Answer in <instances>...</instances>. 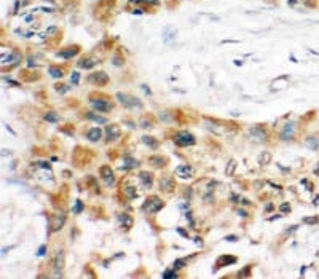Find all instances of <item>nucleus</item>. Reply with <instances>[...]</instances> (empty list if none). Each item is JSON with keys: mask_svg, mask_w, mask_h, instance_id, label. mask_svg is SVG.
<instances>
[{"mask_svg": "<svg viewBox=\"0 0 319 279\" xmlns=\"http://www.w3.org/2000/svg\"><path fill=\"white\" fill-rule=\"evenodd\" d=\"M298 2V0H289V5H295Z\"/></svg>", "mask_w": 319, "mask_h": 279, "instance_id": "680f3d73", "label": "nucleus"}, {"mask_svg": "<svg viewBox=\"0 0 319 279\" xmlns=\"http://www.w3.org/2000/svg\"><path fill=\"white\" fill-rule=\"evenodd\" d=\"M48 74H50L51 78H56V80H59V78L64 77V70H62V69H59V67H56V65H51V67L48 69Z\"/></svg>", "mask_w": 319, "mask_h": 279, "instance_id": "5701e85b", "label": "nucleus"}, {"mask_svg": "<svg viewBox=\"0 0 319 279\" xmlns=\"http://www.w3.org/2000/svg\"><path fill=\"white\" fill-rule=\"evenodd\" d=\"M117 99L118 102L126 107V108H142V102L139 97H134L131 94H126V93H117Z\"/></svg>", "mask_w": 319, "mask_h": 279, "instance_id": "f03ea898", "label": "nucleus"}, {"mask_svg": "<svg viewBox=\"0 0 319 279\" xmlns=\"http://www.w3.org/2000/svg\"><path fill=\"white\" fill-rule=\"evenodd\" d=\"M168 115H169L168 112H161L160 118H161V120H164V121H171V120H172V117H168Z\"/></svg>", "mask_w": 319, "mask_h": 279, "instance_id": "a18cd8bd", "label": "nucleus"}, {"mask_svg": "<svg viewBox=\"0 0 319 279\" xmlns=\"http://www.w3.org/2000/svg\"><path fill=\"white\" fill-rule=\"evenodd\" d=\"M86 118L91 120V121H94L96 124H104V123H107V118H105V117H99V115H96L94 112H88Z\"/></svg>", "mask_w": 319, "mask_h": 279, "instance_id": "a878e982", "label": "nucleus"}, {"mask_svg": "<svg viewBox=\"0 0 319 279\" xmlns=\"http://www.w3.org/2000/svg\"><path fill=\"white\" fill-rule=\"evenodd\" d=\"M142 2H145V0H129L131 5H139V3H142Z\"/></svg>", "mask_w": 319, "mask_h": 279, "instance_id": "603ef678", "label": "nucleus"}, {"mask_svg": "<svg viewBox=\"0 0 319 279\" xmlns=\"http://www.w3.org/2000/svg\"><path fill=\"white\" fill-rule=\"evenodd\" d=\"M21 53L19 51H13V56H11V61H10V65L11 67H18L21 64Z\"/></svg>", "mask_w": 319, "mask_h": 279, "instance_id": "c756f323", "label": "nucleus"}, {"mask_svg": "<svg viewBox=\"0 0 319 279\" xmlns=\"http://www.w3.org/2000/svg\"><path fill=\"white\" fill-rule=\"evenodd\" d=\"M99 172H101V177H102V180H104V184H105L107 187H114V184H115V176H114L112 167H110V166H101Z\"/></svg>", "mask_w": 319, "mask_h": 279, "instance_id": "6e6552de", "label": "nucleus"}, {"mask_svg": "<svg viewBox=\"0 0 319 279\" xmlns=\"http://www.w3.org/2000/svg\"><path fill=\"white\" fill-rule=\"evenodd\" d=\"M177 233H179L180 236H184V238H188V233L184 231V228H177Z\"/></svg>", "mask_w": 319, "mask_h": 279, "instance_id": "de8ad7c7", "label": "nucleus"}, {"mask_svg": "<svg viewBox=\"0 0 319 279\" xmlns=\"http://www.w3.org/2000/svg\"><path fill=\"white\" fill-rule=\"evenodd\" d=\"M193 174H195V171H193V167L190 164H179L176 167V176L179 179H184V180H188L193 177Z\"/></svg>", "mask_w": 319, "mask_h": 279, "instance_id": "9d476101", "label": "nucleus"}, {"mask_svg": "<svg viewBox=\"0 0 319 279\" xmlns=\"http://www.w3.org/2000/svg\"><path fill=\"white\" fill-rule=\"evenodd\" d=\"M32 11H43V13H53L54 8H46V7H40V8H34Z\"/></svg>", "mask_w": 319, "mask_h": 279, "instance_id": "ea45409f", "label": "nucleus"}, {"mask_svg": "<svg viewBox=\"0 0 319 279\" xmlns=\"http://www.w3.org/2000/svg\"><path fill=\"white\" fill-rule=\"evenodd\" d=\"M139 179H141V182L145 188H150L152 185H153V174L152 172H147V171H142L139 174Z\"/></svg>", "mask_w": 319, "mask_h": 279, "instance_id": "aec40b11", "label": "nucleus"}, {"mask_svg": "<svg viewBox=\"0 0 319 279\" xmlns=\"http://www.w3.org/2000/svg\"><path fill=\"white\" fill-rule=\"evenodd\" d=\"M317 217H305L303 219V223H317Z\"/></svg>", "mask_w": 319, "mask_h": 279, "instance_id": "a19ab883", "label": "nucleus"}, {"mask_svg": "<svg viewBox=\"0 0 319 279\" xmlns=\"http://www.w3.org/2000/svg\"><path fill=\"white\" fill-rule=\"evenodd\" d=\"M88 80L91 83H94L96 86H104V85L109 83V75L105 72H96V74H91L88 77Z\"/></svg>", "mask_w": 319, "mask_h": 279, "instance_id": "9b49d317", "label": "nucleus"}, {"mask_svg": "<svg viewBox=\"0 0 319 279\" xmlns=\"http://www.w3.org/2000/svg\"><path fill=\"white\" fill-rule=\"evenodd\" d=\"M70 77H72V85H77L78 80H80V74H78V72H72Z\"/></svg>", "mask_w": 319, "mask_h": 279, "instance_id": "79ce46f5", "label": "nucleus"}, {"mask_svg": "<svg viewBox=\"0 0 319 279\" xmlns=\"http://www.w3.org/2000/svg\"><path fill=\"white\" fill-rule=\"evenodd\" d=\"M233 64H234V65H238V67H241V65H243V62H241V61H233Z\"/></svg>", "mask_w": 319, "mask_h": 279, "instance_id": "13d9d810", "label": "nucleus"}, {"mask_svg": "<svg viewBox=\"0 0 319 279\" xmlns=\"http://www.w3.org/2000/svg\"><path fill=\"white\" fill-rule=\"evenodd\" d=\"M160 188L164 191V193H171L174 188H176V182H174V179L172 177H161L160 180Z\"/></svg>", "mask_w": 319, "mask_h": 279, "instance_id": "4468645a", "label": "nucleus"}, {"mask_svg": "<svg viewBox=\"0 0 319 279\" xmlns=\"http://www.w3.org/2000/svg\"><path fill=\"white\" fill-rule=\"evenodd\" d=\"M24 19H26V22H31V21L34 19V16H32V15H29V16H26Z\"/></svg>", "mask_w": 319, "mask_h": 279, "instance_id": "4d7b16f0", "label": "nucleus"}, {"mask_svg": "<svg viewBox=\"0 0 319 279\" xmlns=\"http://www.w3.org/2000/svg\"><path fill=\"white\" fill-rule=\"evenodd\" d=\"M72 211H74V214H80V212L83 211V203H81L80 200H77V201H75V206H74Z\"/></svg>", "mask_w": 319, "mask_h": 279, "instance_id": "c9c22d12", "label": "nucleus"}, {"mask_svg": "<svg viewBox=\"0 0 319 279\" xmlns=\"http://www.w3.org/2000/svg\"><path fill=\"white\" fill-rule=\"evenodd\" d=\"M139 124H141V128H144V129H150V128H153V121H152L150 118H141V121H139Z\"/></svg>", "mask_w": 319, "mask_h": 279, "instance_id": "473e14b6", "label": "nucleus"}, {"mask_svg": "<svg viewBox=\"0 0 319 279\" xmlns=\"http://www.w3.org/2000/svg\"><path fill=\"white\" fill-rule=\"evenodd\" d=\"M247 271H251V267H244V270H243V271H239V273H238V276H244Z\"/></svg>", "mask_w": 319, "mask_h": 279, "instance_id": "09e8293b", "label": "nucleus"}, {"mask_svg": "<svg viewBox=\"0 0 319 279\" xmlns=\"http://www.w3.org/2000/svg\"><path fill=\"white\" fill-rule=\"evenodd\" d=\"M101 137H102V129L99 126H93L86 132V139L89 142H98V141H101Z\"/></svg>", "mask_w": 319, "mask_h": 279, "instance_id": "a211bd4d", "label": "nucleus"}, {"mask_svg": "<svg viewBox=\"0 0 319 279\" xmlns=\"http://www.w3.org/2000/svg\"><path fill=\"white\" fill-rule=\"evenodd\" d=\"M163 206H164V203H163V200H160L158 196H148V198L145 200V203H144V211H145L147 214H150V215H153V214H157V212L161 211Z\"/></svg>", "mask_w": 319, "mask_h": 279, "instance_id": "20e7f679", "label": "nucleus"}, {"mask_svg": "<svg viewBox=\"0 0 319 279\" xmlns=\"http://www.w3.org/2000/svg\"><path fill=\"white\" fill-rule=\"evenodd\" d=\"M96 62H98V61H96L94 58H89V56H88V58H81V59L77 62V67H78V69H83V70H89V69H93V67L96 65Z\"/></svg>", "mask_w": 319, "mask_h": 279, "instance_id": "6ab92c4d", "label": "nucleus"}, {"mask_svg": "<svg viewBox=\"0 0 319 279\" xmlns=\"http://www.w3.org/2000/svg\"><path fill=\"white\" fill-rule=\"evenodd\" d=\"M89 105L94 112H102V113H107L114 108V104L110 102V99L104 96H96V97H91L89 99Z\"/></svg>", "mask_w": 319, "mask_h": 279, "instance_id": "f257e3e1", "label": "nucleus"}, {"mask_svg": "<svg viewBox=\"0 0 319 279\" xmlns=\"http://www.w3.org/2000/svg\"><path fill=\"white\" fill-rule=\"evenodd\" d=\"M137 166H139V161L134 160V158L129 156V155H124V156L121 158L120 169H121V171H129V169H136Z\"/></svg>", "mask_w": 319, "mask_h": 279, "instance_id": "f8f14e48", "label": "nucleus"}, {"mask_svg": "<svg viewBox=\"0 0 319 279\" xmlns=\"http://www.w3.org/2000/svg\"><path fill=\"white\" fill-rule=\"evenodd\" d=\"M185 265H187V262H185L184 258H177V260H174V265H172V268H176V270L179 271V270L185 268Z\"/></svg>", "mask_w": 319, "mask_h": 279, "instance_id": "f704fd0d", "label": "nucleus"}, {"mask_svg": "<svg viewBox=\"0 0 319 279\" xmlns=\"http://www.w3.org/2000/svg\"><path fill=\"white\" fill-rule=\"evenodd\" d=\"M305 144H307L308 148H313V150H317L319 144H317V139L316 137H308L307 141H305Z\"/></svg>", "mask_w": 319, "mask_h": 279, "instance_id": "2f4dec72", "label": "nucleus"}, {"mask_svg": "<svg viewBox=\"0 0 319 279\" xmlns=\"http://www.w3.org/2000/svg\"><path fill=\"white\" fill-rule=\"evenodd\" d=\"M177 270L176 268H171V270H168V271H164L163 273V277H177V273H176Z\"/></svg>", "mask_w": 319, "mask_h": 279, "instance_id": "e433bc0d", "label": "nucleus"}, {"mask_svg": "<svg viewBox=\"0 0 319 279\" xmlns=\"http://www.w3.org/2000/svg\"><path fill=\"white\" fill-rule=\"evenodd\" d=\"M295 132H297V123L295 121H287L284 126L281 128L279 139L283 142H290L295 137Z\"/></svg>", "mask_w": 319, "mask_h": 279, "instance_id": "39448f33", "label": "nucleus"}, {"mask_svg": "<svg viewBox=\"0 0 319 279\" xmlns=\"http://www.w3.org/2000/svg\"><path fill=\"white\" fill-rule=\"evenodd\" d=\"M133 13L139 16V15H144V10H141V8H136V10H133Z\"/></svg>", "mask_w": 319, "mask_h": 279, "instance_id": "3c124183", "label": "nucleus"}, {"mask_svg": "<svg viewBox=\"0 0 319 279\" xmlns=\"http://www.w3.org/2000/svg\"><path fill=\"white\" fill-rule=\"evenodd\" d=\"M176 31H172L171 27H168V29H164V32H163V38H164V43L166 45H171V43H174V40H176Z\"/></svg>", "mask_w": 319, "mask_h": 279, "instance_id": "412c9836", "label": "nucleus"}, {"mask_svg": "<svg viewBox=\"0 0 319 279\" xmlns=\"http://www.w3.org/2000/svg\"><path fill=\"white\" fill-rule=\"evenodd\" d=\"M118 223H120V227L124 230V231H128L131 230V227L134 225V220L129 214H120L118 215Z\"/></svg>", "mask_w": 319, "mask_h": 279, "instance_id": "f3484780", "label": "nucleus"}, {"mask_svg": "<svg viewBox=\"0 0 319 279\" xmlns=\"http://www.w3.org/2000/svg\"><path fill=\"white\" fill-rule=\"evenodd\" d=\"M236 161L234 160H230L228 161V166H227V169H225V174L227 176H233V172H234V169H236Z\"/></svg>", "mask_w": 319, "mask_h": 279, "instance_id": "72a5a7b5", "label": "nucleus"}, {"mask_svg": "<svg viewBox=\"0 0 319 279\" xmlns=\"http://www.w3.org/2000/svg\"><path fill=\"white\" fill-rule=\"evenodd\" d=\"M53 268H54V271H56L54 276H58V277L62 276V270L65 268V255H64L62 249L58 250L56 255H54V258H53Z\"/></svg>", "mask_w": 319, "mask_h": 279, "instance_id": "423d86ee", "label": "nucleus"}, {"mask_svg": "<svg viewBox=\"0 0 319 279\" xmlns=\"http://www.w3.org/2000/svg\"><path fill=\"white\" fill-rule=\"evenodd\" d=\"M231 263H236V257H233V255H224V257H220L215 263V268H219L220 265H224V267H227V265H231Z\"/></svg>", "mask_w": 319, "mask_h": 279, "instance_id": "4be33fe9", "label": "nucleus"}, {"mask_svg": "<svg viewBox=\"0 0 319 279\" xmlns=\"http://www.w3.org/2000/svg\"><path fill=\"white\" fill-rule=\"evenodd\" d=\"M147 3H150L152 7H158L160 5V0H145Z\"/></svg>", "mask_w": 319, "mask_h": 279, "instance_id": "49530a36", "label": "nucleus"}, {"mask_svg": "<svg viewBox=\"0 0 319 279\" xmlns=\"http://www.w3.org/2000/svg\"><path fill=\"white\" fill-rule=\"evenodd\" d=\"M142 142H144L147 147H150V148H158V147H160V142L157 141L155 137H152V136H144V137H142Z\"/></svg>", "mask_w": 319, "mask_h": 279, "instance_id": "b1692460", "label": "nucleus"}, {"mask_svg": "<svg viewBox=\"0 0 319 279\" xmlns=\"http://www.w3.org/2000/svg\"><path fill=\"white\" fill-rule=\"evenodd\" d=\"M238 214H239V215H243V217H247V214H246L244 211H239V209H238Z\"/></svg>", "mask_w": 319, "mask_h": 279, "instance_id": "bf43d9fd", "label": "nucleus"}, {"mask_svg": "<svg viewBox=\"0 0 319 279\" xmlns=\"http://www.w3.org/2000/svg\"><path fill=\"white\" fill-rule=\"evenodd\" d=\"M37 255H38V257H43V255H46V246H45V244L38 247V250H37Z\"/></svg>", "mask_w": 319, "mask_h": 279, "instance_id": "58836bf2", "label": "nucleus"}, {"mask_svg": "<svg viewBox=\"0 0 319 279\" xmlns=\"http://www.w3.org/2000/svg\"><path fill=\"white\" fill-rule=\"evenodd\" d=\"M249 137L254 142H267L268 141V132L263 126H254L249 131Z\"/></svg>", "mask_w": 319, "mask_h": 279, "instance_id": "0eeeda50", "label": "nucleus"}, {"mask_svg": "<svg viewBox=\"0 0 319 279\" xmlns=\"http://www.w3.org/2000/svg\"><path fill=\"white\" fill-rule=\"evenodd\" d=\"M78 53H80V46L74 45V46H69V48L56 53V56L58 58H62V59H70V58H74V56H77Z\"/></svg>", "mask_w": 319, "mask_h": 279, "instance_id": "ddd939ff", "label": "nucleus"}, {"mask_svg": "<svg viewBox=\"0 0 319 279\" xmlns=\"http://www.w3.org/2000/svg\"><path fill=\"white\" fill-rule=\"evenodd\" d=\"M11 56H13V51L8 50V48H5V46H2V56H0V61H2L3 65H5V64H10Z\"/></svg>", "mask_w": 319, "mask_h": 279, "instance_id": "393cba45", "label": "nucleus"}, {"mask_svg": "<svg viewBox=\"0 0 319 279\" xmlns=\"http://www.w3.org/2000/svg\"><path fill=\"white\" fill-rule=\"evenodd\" d=\"M279 209H281V212H290V206H289L287 203H283V204L279 206Z\"/></svg>", "mask_w": 319, "mask_h": 279, "instance_id": "37998d69", "label": "nucleus"}, {"mask_svg": "<svg viewBox=\"0 0 319 279\" xmlns=\"http://www.w3.org/2000/svg\"><path fill=\"white\" fill-rule=\"evenodd\" d=\"M148 164L153 166V167H157V169H160V167L168 166V158L161 156V155H152V156L148 158Z\"/></svg>", "mask_w": 319, "mask_h": 279, "instance_id": "2eb2a0df", "label": "nucleus"}, {"mask_svg": "<svg viewBox=\"0 0 319 279\" xmlns=\"http://www.w3.org/2000/svg\"><path fill=\"white\" fill-rule=\"evenodd\" d=\"M123 62H124V61L120 58V56H114V58H112V64H114V65H117V67H121V65H123Z\"/></svg>", "mask_w": 319, "mask_h": 279, "instance_id": "4c0bfd02", "label": "nucleus"}, {"mask_svg": "<svg viewBox=\"0 0 319 279\" xmlns=\"http://www.w3.org/2000/svg\"><path fill=\"white\" fill-rule=\"evenodd\" d=\"M142 89H144V91H145V93H147V94H148V96H150V94H152V91H150V88H148V86H147V85H142Z\"/></svg>", "mask_w": 319, "mask_h": 279, "instance_id": "5fc2aeb1", "label": "nucleus"}, {"mask_svg": "<svg viewBox=\"0 0 319 279\" xmlns=\"http://www.w3.org/2000/svg\"><path fill=\"white\" fill-rule=\"evenodd\" d=\"M174 144L179 147H191L196 144V139L188 131H179L174 134Z\"/></svg>", "mask_w": 319, "mask_h": 279, "instance_id": "7ed1b4c3", "label": "nucleus"}, {"mask_svg": "<svg viewBox=\"0 0 319 279\" xmlns=\"http://www.w3.org/2000/svg\"><path fill=\"white\" fill-rule=\"evenodd\" d=\"M225 241H238V236H225Z\"/></svg>", "mask_w": 319, "mask_h": 279, "instance_id": "8fccbe9b", "label": "nucleus"}, {"mask_svg": "<svg viewBox=\"0 0 319 279\" xmlns=\"http://www.w3.org/2000/svg\"><path fill=\"white\" fill-rule=\"evenodd\" d=\"M43 120L48 121V123H58L61 118H59L58 113H54V112H46V113L43 115Z\"/></svg>", "mask_w": 319, "mask_h": 279, "instance_id": "c85d7f7f", "label": "nucleus"}, {"mask_svg": "<svg viewBox=\"0 0 319 279\" xmlns=\"http://www.w3.org/2000/svg\"><path fill=\"white\" fill-rule=\"evenodd\" d=\"M5 155H10V152H8V150H5V148H3V150H2V156H5Z\"/></svg>", "mask_w": 319, "mask_h": 279, "instance_id": "052dcab7", "label": "nucleus"}, {"mask_svg": "<svg viewBox=\"0 0 319 279\" xmlns=\"http://www.w3.org/2000/svg\"><path fill=\"white\" fill-rule=\"evenodd\" d=\"M3 80H5V81H8L11 86H19V81H15V80H11L10 77H3Z\"/></svg>", "mask_w": 319, "mask_h": 279, "instance_id": "c03bdc74", "label": "nucleus"}, {"mask_svg": "<svg viewBox=\"0 0 319 279\" xmlns=\"http://www.w3.org/2000/svg\"><path fill=\"white\" fill-rule=\"evenodd\" d=\"M195 243H196L198 246H203V239H201V238H195Z\"/></svg>", "mask_w": 319, "mask_h": 279, "instance_id": "6e6d98bb", "label": "nucleus"}, {"mask_svg": "<svg viewBox=\"0 0 319 279\" xmlns=\"http://www.w3.org/2000/svg\"><path fill=\"white\" fill-rule=\"evenodd\" d=\"M65 220H67L65 214H59V215H56V217H53L51 225H50V230H51V231H59V230L64 227Z\"/></svg>", "mask_w": 319, "mask_h": 279, "instance_id": "dca6fc26", "label": "nucleus"}, {"mask_svg": "<svg viewBox=\"0 0 319 279\" xmlns=\"http://www.w3.org/2000/svg\"><path fill=\"white\" fill-rule=\"evenodd\" d=\"M54 34H58V26H50L45 34H40V37H41V38H48V37H51V35H54Z\"/></svg>", "mask_w": 319, "mask_h": 279, "instance_id": "7c9ffc66", "label": "nucleus"}, {"mask_svg": "<svg viewBox=\"0 0 319 279\" xmlns=\"http://www.w3.org/2000/svg\"><path fill=\"white\" fill-rule=\"evenodd\" d=\"M121 136V129L117 124H109L105 128V141L107 142H117Z\"/></svg>", "mask_w": 319, "mask_h": 279, "instance_id": "1a4fd4ad", "label": "nucleus"}, {"mask_svg": "<svg viewBox=\"0 0 319 279\" xmlns=\"http://www.w3.org/2000/svg\"><path fill=\"white\" fill-rule=\"evenodd\" d=\"M124 196H126L128 200L137 198V188L133 187V185H126V187H124Z\"/></svg>", "mask_w": 319, "mask_h": 279, "instance_id": "bb28decb", "label": "nucleus"}, {"mask_svg": "<svg viewBox=\"0 0 319 279\" xmlns=\"http://www.w3.org/2000/svg\"><path fill=\"white\" fill-rule=\"evenodd\" d=\"M259 163L262 166H268L271 163V153L270 152H262V155L259 156Z\"/></svg>", "mask_w": 319, "mask_h": 279, "instance_id": "cd10ccee", "label": "nucleus"}, {"mask_svg": "<svg viewBox=\"0 0 319 279\" xmlns=\"http://www.w3.org/2000/svg\"><path fill=\"white\" fill-rule=\"evenodd\" d=\"M273 207H274V206H273L271 203H268V204L265 206V211H267V212H270V211H273Z\"/></svg>", "mask_w": 319, "mask_h": 279, "instance_id": "864d4df0", "label": "nucleus"}]
</instances>
